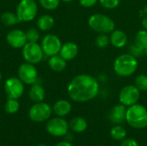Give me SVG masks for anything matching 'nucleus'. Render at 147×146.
Returning a JSON list of instances; mask_svg holds the SVG:
<instances>
[{
	"mask_svg": "<svg viewBox=\"0 0 147 146\" xmlns=\"http://www.w3.org/2000/svg\"><path fill=\"white\" fill-rule=\"evenodd\" d=\"M98 80L89 74L75 76L68 84L69 97L76 102H86L97 96L99 94Z\"/></svg>",
	"mask_w": 147,
	"mask_h": 146,
	"instance_id": "f257e3e1",
	"label": "nucleus"
},
{
	"mask_svg": "<svg viewBox=\"0 0 147 146\" xmlns=\"http://www.w3.org/2000/svg\"><path fill=\"white\" fill-rule=\"evenodd\" d=\"M115 74L121 77H127L135 73L138 69L137 58L130 53H123L118 56L113 65Z\"/></svg>",
	"mask_w": 147,
	"mask_h": 146,
	"instance_id": "f03ea898",
	"label": "nucleus"
},
{
	"mask_svg": "<svg viewBox=\"0 0 147 146\" xmlns=\"http://www.w3.org/2000/svg\"><path fill=\"white\" fill-rule=\"evenodd\" d=\"M126 120L135 129H143L147 126V109L141 104H134L127 108Z\"/></svg>",
	"mask_w": 147,
	"mask_h": 146,
	"instance_id": "7ed1b4c3",
	"label": "nucleus"
},
{
	"mask_svg": "<svg viewBox=\"0 0 147 146\" xmlns=\"http://www.w3.org/2000/svg\"><path fill=\"white\" fill-rule=\"evenodd\" d=\"M89 27L98 34H110L115 28V23L109 16L102 14L96 13L91 15L88 19Z\"/></svg>",
	"mask_w": 147,
	"mask_h": 146,
	"instance_id": "20e7f679",
	"label": "nucleus"
},
{
	"mask_svg": "<svg viewBox=\"0 0 147 146\" xmlns=\"http://www.w3.org/2000/svg\"><path fill=\"white\" fill-rule=\"evenodd\" d=\"M38 7L34 0H22L16 7V15L20 22H30L34 19Z\"/></svg>",
	"mask_w": 147,
	"mask_h": 146,
	"instance_id": "39448f33",
	"label": "nucleus"
},
{
	"mask_svg": "<svg viewBox=\"0 0 147 146\" xmlns=\"http://www.w3.org/2000/svg\"><path fill=\"white\" fill-rule=\"evenodd\" d=\"M40 45L37 42H27L22 47V56L26 62L35 65L40 63L44 57Z\"/></svg>",
	"mask_w": 147,
	"mask_h": 146,
	"instance_id": "423d86ee",
	"label": "nucleus"
},
{
	"mask_svg": "<svg viewBox=\"0 0 147 146\" xmlns=\"http://www.w3.org/2000/svg\"><path fill=\"white\" fill-rule=\"evenodd\" d=\"M53 112V108L45 102H36L34 104L29 111H28V116L31 120L34 122H43L49 119Z\"/></svg>",
	"mask_w": 147,
	"mask_h": 146,
	"instance_id": "0eeeda50",
	"label": "nucleus"
},
{
	"mask_svg": "<svg viewBox=\"0 0 147 146\" xmlns=\"http://www.w3.org/2000/svg\"><path fill=\"white\" fill-rule=\"evenodd\" d=\"M40 46L44 54L50 58L59 53L62 43L57 35L49 34L43 37V39L41 40Z\"/></svg>",
	"mask_w": 147,
	"mask_h": 146,
	"instance_id": "6e6552de",
	"label": "nucleus"
},
{
	"mask_svg": "<svg viewBox=\"0 0 147 146\" xmlns=\"http://www.w3.org/2000/svg\"><path fill=\"white\" fill-rule=\"evenodd\" d=\"M140 98V90L133 84L123 87L119 93L120 103L126 107H130L138 103Z\"/></svg>",
	"mask_w": 147,
	"mask_h": 146,
	"instance_id": "1a4fd4ad",
	"label": "nucleus"
},
{
	"mask_svg": "<svg viewBox=\"0 0 147 146\" xmlns=\"http://www.w3.org/2000/svg\"><path fill=\"white\" fill-rule=\"evenodd\" d=\"M46 127L49 134L54 137H62L68 133L69 124L62 117L58 116L57 118L48 120Z\"/></svg>",
	"mask_w": 147,
	"mask_h": 146,
	"instance_id": "9d476101",
	"label": "nucleus"
},
{
	"mask_svg": "<svg viewBox=\"0 0 147 146\" xmlns=\"http://www.w3.org/2000/svg\"><path fill=\"white\" fill-rule=\"evenodd\" d=\"M4 91L8 98L19 99L24 92L23 83L19 77H9L4 83Z\"/></svg>",
	"mask_w": 147,
	"mask_h": 146,
	"instance_id": "9b49d317",
	"label": "nucleus"
},
{
	"mask_svg": "<svg viewBox=\"0 0 147 146\" xmlns=\"http://www.w3.org/2000/svg\"><path fill=\"white\" fill-rule=\"evenodd\" d=\"M18 77L20 80L26 84H34L37 82L38 72L33 64L23 63L18 68Z\"/></svg>",
	"mask_w": 147,
	"mask_h": 146,
	"instance_id": "f8f14e48",
	"label": "nucleus"
},
{
	"mask_svg": "<svg viewBox=\"0 0 147 146\" xmlns=\"http://www.w3.org/2000/svg\"><path fill=\"white\" fill-rule=\"evenodd\" d=\"M6 40L13 48H22L28 41L26 33L20 29H13L9 31L6 35Z\"/></svg>",
	"mask_w": 147,
	"mask_h": 146,
	"instance_id": "ddd939ff",
	"label": "nucleus"
},
{
	"mask_svg": "<svg viewBox=\"0 0 147 146\" xmlns=\"http://www.w3.org/2000/svg\"><path fill=\"white\" fill-rule=\"evenodd\" d=\"M126 114H127V107L123 104L115 105L110 111L109 120L112 123L120 125L126 120Z\"/></svg>",
	"mask_w": 147,
	"mask_h": 146,
	"instance_id": "4468645a",
	"label": "nucleus"
},
{
	"mask_svg": "<svg viewBox=\"0 0 147 146\" xmlns=\"http://www.w3.org/2000/svg\"><path fill=\"white\" fill-rule=\"evenodd\" d=\"M59 54L66 61L74 59L78 54V46L74 42L71 41L65 42V44H62Z\"/></svg>",
	"mask_w": 147,
	"mask_h": 146,
	"instance_id": "2eb2a0df",
	"label": "nucleus"
},
{
	"mask_svg": "<svg viewBox=\"0 0 147 146\" xmlns=\"http://www.w3.org/2000/svg\"><path fill=\"white\" fill-rule=\"evenodd\" d=\"M110 44L115 48H122L127 43V34L120 29H115L109 34Z\"/></svg>",
	"mask_w": 147,
	"mask_h": 146,
	"instance_id": "dca6fc26",
	"label": "nucleus"
},
{
	"mask_svg": "<svg viewBox=\"0 0 147 146\" xmlns=\"http://www.w3.org/2000/svg\"><path fill=\"white\" fill-rule=\"evenodd\" d=\"M71 104L66 100H59L56 102L53 107V113L59 117H64L71 111Z\"/></svg>",
	"mask_w": 147,
	"mask_h": 146,
	"instance_id": "f3484780",
	"label": "nucleus"
},
{
	"mask_svg": "<svg viewBox=\"0 0 147 146\" xmlns=\"http://www.w3.org/2000/svg\"><path fill=\"white\" fill-rule=\"evenodd\" d=\"M49 67L56 72L63 71L66 67V60L63 59L59 54H56L54 56L50 57L48 60Z\"/></svg>",
	"mask_w": 147,
	"mask_h": 146,
	"instance_id": "a211bd4d",
	"label": "nucleus"
},
{
	"mask_svg": "<svg viewBox=\"0 0 147 146\" xmlns=\"http://www.w3.org/2000/svg\"><path fill=\"white\" fill-rule=\"evenodd\" d=\"M45 96H46L45 90L40 84L37 83V82L32 84L29 89V97L33 102H40L44 100Z\"/></svg>",
	"mask_w": 147,
	"mask_h": 146,
	"instance_id": "6ab92c4d",
	"label": "nucleus"
},
{
	"mask_svg": "<svg viewBox=\"0 0 147 146\" xmlns=\"http://www.w3.org/2000/svg\"><path fill=\"white\" fill-rule=\"evenodd\" d=\"M69 128L75 133H83L87 128V121L82 117H74L69 122Z\"/></svg>",
	"mask_w": 147,
	"mask_h": 146,
	"instance_id": "aec40b11",
	"label": "nucleus"
},
{
	"mask_svg": "<svg viewBox=\"0 0 147 146\" xmlns=\"http://www.w3.org/2000/svg\"><path fill=\"white\" fill-rule=\"evenodd\" d=\"M54 25V18L49 15H43L37 21V27L41 31H48Z\"/></svg>",
	"mask_w": 147,
	"mask_h": 146,
	"instance_id": "412c9836",
	"label": "nucleus"
},
{
	"mask_svg": "<svg viewBox=\"0 0 147 146\" xmlns=\"http://www.w3.org/2000/svg\"><path fill=\"white\" fill-rule=\"evenodd\" d=\"M134 44L140 48L145 49L147 48V31L145 29H141L137 32L134 38Z\"/></svg>",
	"mask_w": 147,
	"mask_h": 146,
	"instance_id": "4be33fe9",
	"label": "nucleus"
},
{
	"mask_svg": "<svg viewBox=\"0 0 147 146\" xmlns=\"http://www.w3.org/2000/svg\"><path fill=\"white\" fill-rule=\"evenodd\" d=\"M1 22L6 26H14L17 24L20 21L16 14L12 12H4L1 16Z\"/></svg>",
	"mask_w": 147,
	"mask_h": 146,
	"instance_id": "5701e85b",
	"label": "nucleus"
},
{
	"mask_svg": "<svg viewBox=\"0 0 147 146\" xmlns=\"http://www.w3.org/2000/svg\"><path fill=\"white\" fill-rule=\"evenodd\" d=\"M110 135L112 139H114L115 140H118V141L123 140L127 136V131L123 126L120 125H116L111 129Z\"/></svg>",
	"mask_w": 147,
	"mask_h": 146,
	"instance_id": "b1692460",
	"label": "nucleus"
},
{
	"mask_svg": "<svg viewBox=\"0 0 147 146\" xmlns=\"http://www.w3.org/2000/svg\"><path fill=\"white\" fill-rule=\"evenodd\" d=\"M4 108H5L6 113H8V114H16L20 108V104H19L17 99L9 98L5 103Z\"/></svg>",
	"mask_w": 147,
	"mask_h": 146,
	"instance_id": "393cba45",
	"label": "nucleus"
},
{
	"mask_svg": "<svg viewBox=\"0 0 147 146\" xmlns=\"http://www.w3.org/2000/svg\"><path fill=\"white\" fill-rule=\"evenodd\" d=\"M95 44L98 48H105L110 44L109 40V36L107 35V34H99L96 40H95Z\"/></svg>",
	"mask_w": 147,
	"mask_h": 146,
	"instance_id": "a878e982",
	"label": "nucleus"
},
{
	"mask_svg": "<svg viewBox=\"0 0 147 146\" xmlns=\"http://www.w3.org/2000/svg\"><path fill=\"white\" fill-rule=\"evenodd\" d=\"M134 85L141 91L146 92L147 91V75L140 74L136 77L134 80Z\"/></svg>",
	"mask_w": 147,
	"mask_h": 146,
	"instance_id": "bb28decb",
	"label": "nucleus"
},
{
	"mask_svg": "<svg viewBox=\"0 0 147 146\" xmlns=\"http://www.w3.org/2000/svg\"><path fill=\"white\" fill-rule=\"evenodd\" d=\"M42 8L47 10L56 9L60 3V0H39Z\"/></svg>",
	"mask_w": 147,
	"mask_h": 146,
	"instance_id": "cd10ccee",
	"label": "nucleus"
},
{
	"mask_svg": "<svg viewBox=\"0 0 147 146\" xmlns=\"http://www.w3.org/2000/svg\"><path fill=\"white\" fill-rule=\"evenodd\" d=\"M26 37L28 42H37L40 39V33L36 28H31L26 32Z\"/></svg>",
	"mask_w": 147,
	"mask_h": 146,
	"instance_id": "c85d7f7f",
	"label": "nucleus"
},
{
	"mask_svg": "<svg viewBox=\"0 0 147 146\" xmlns=\"http://www.w3.org/2000/svg\"><path fill=\"white\" fill-rule=\"evenodd\" d=\"M98 2L106 9H115L121 3V0H99Z\"/></svg>",
	"mask_w": 147,
	"mask_h": 146,
	"instance_id": "c756f323",
	"label": "nucleus"
},
{
	"mask_svg": "<svg viewBox=\"0 0 147 146\" xmlns=\"http://www.w3.org/2000/svg\"><path fill=\"white\" fill-rule=\"evenodd\" d=\"M129 53L132 54L133 56H134L135 58H139L144 54V50L140 48L139 46H137L135 44H134L129 46Z\"/></svg>",
	"mask_w": 147,
	"mask_h": 146,
	"instance_id": "7c9ffc66",
	"label": "nucleus"
},
{
	"mask_svg": "<svg viewBox=\"0 0 147 146\" xmlns=\"http://www.w3.org/2000/svg\"><path fill=\"white\" fill-rule=\"evenodd\" d=\"M78 1L81 6L84 8H91L94 5H96L99 0H78Z\"/></svg>",
	"mask_w": 147,
	"mask_h": 146,
	"instance_id": "2f4dec72",
	"label": "nucleus"
},
{
	"mask_svg": "<svg viewBox=\"0 0 147 146\" xmlns=\"http://www.w3.org/2000/svg\"><path fill=\"white\" fill-rule=\"evenodd\" d=\"M121 146H140L138 142L133 139H123V141L121 142Z\"/></svg>",
	"mask_w": 147,
	"mask_h": 146,
	"instance_id": "473e14b6",
	"label": "nucleus"
},
{
	"mask_svg": "<svg viewBox=\"0 0 147 146\" xmlns=\"http://www.w3.org/2000/svg\"><path fill=\"white\" fill-rule=\"evenodd\" d=\"M141 25H142V27H143V29H145V30H146L147 31V15H146V16L142 19V21H141Z\"/></svg>",
	"mask_w": 147,
	"mask_h": 146,
	"instance_id": "72a5a7b5",
	"label": "nucleus"
},
{
	"mask_svg": "<svg viewBox=\"0 0 147 146\" xmlns=\"http://www.w3.org/2000/svg\"><path fill=\"white\" fill-rule=\"evenodd\" d=\"M55 146H74L70 142H66V141H64V142H60L59 144H57Z\"/></svg>",
	"mask_w": 147,
	"mask_h": 146,
	"instance_id": "f704fd0d",
	"label": "nucleus"
},
{
	"mask_svg": "<svg viewBox=\"0 0 147 146\" xmlns=\"http://www.w3.org/2000/svg\"><path fill=\"white\" fill-rule=\"evenodd\" d=\"M63 2H65V3H70V2H72V1H74V0H62Z\"/></svg>",
	"mask_w": 147,
	"mask_h": 146,
	"instance_id": "c9c22d12",
	"label": "nucleus"
},
{
	"mask_svg": "<svg viewBox=\"0 0 147 146\" xmlns=\"http://www.w3.org/2000/svg\"><path fill=\"white\" fill-rule=\"evenodd\" d=\"M144 54H145L146 56H147V48L145 49V51H144Z\"/></svg>",
	"mask_w": 147,
	"mask_h": 146,
	"instance_id": "e433bc0d",
	"label": "nucleus"
},
{
	"mask_svg": "<svg viewBox=\"0 0 147 146\" xmlns=\"http://www.w3.org/2000/svg\"><path fill=\"white\" fill-rule=\"evenodd\" d=\"M37 146H47V145H38Z\"/></svg>",
	"mask_w": 147,
	"mask_h": 146,
	"instance_id": "4c0bfd02",
	"label": "nucleus"
},
{
	"mask_svg": "<svg viewBox=\"0 0 147 146\" xmlns=\"http://www.w3.org/2000/svg\"><path fill=\"white\" fill-rule=\"evenodd\" d=\"M1 79H2V75H1V73H0V81H1Z\"/></svg>",
	"mask_w": 147,
	"mask_h": 146,
	"instance_id": "58836bf2",
	"label": "nucleus"
}]
</instances>
